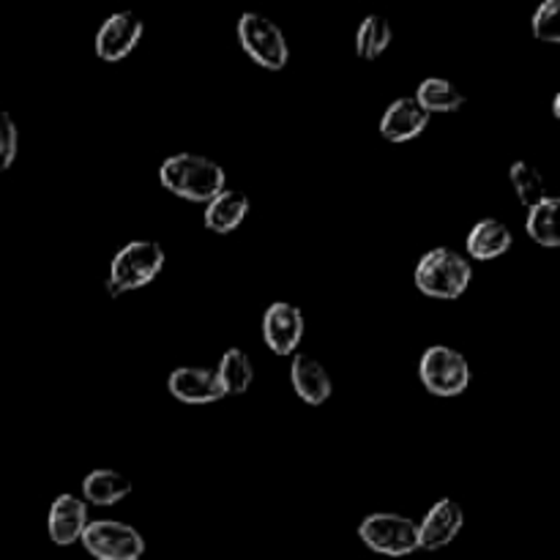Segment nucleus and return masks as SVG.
I'll return each instance as SVG.
<instances>
[{
  "label": "nucleus",
  "mask_w": 560,
  "mask_h": 560,
  "mask_svg": "<svg viewBox=\"0 0 560 560\" xmlns=\"http://www.w3.org/2000/svg\"><path fill=\"white\" fill-rule=\"evenodd\" d=\"M419 377L432 397H459L470 386L468 359L448 345H432L421 355Z\"/></svg>",
  "instance_id": "20e7f679"
},
{
  "label": "nucleus",
  "mask_w": 560,
  "mask_h": 560,
  "mask_svg": "<svg viewBox=\"0 0 560 560\" xmlns=\"http://www.w3.org/2000/svg\"><path fill=\"white\" fill-rule=\"evenodd\" d=\"M290 383H293V392L304 399L306 405L317 408V405L328 402L334 392L331 375L326 372V366L310 353H295L290 355Z\"/></svg>",
  "instance_id": "ddd939ff"
},
{
  "label": "nucleus",
  "mask_w": 560,
  "mask_h": 560,
  "mask_svg": "<svg viewBox=\"0 0 560 560\" xmlns=\"http://www.w3.org/2000/svg\"><path fill=\"white\" fill-rule=\"evenodd\" d=\"M463 525V506H459L457 501H452V498H441V501L424 514V520L416 523V528H419V550H443V547H448L457 539Z\"/></svg>",
  "instance_id": "9d476101"
},
{
  "label": "nucleus",
  "mask_w": 560,
  "mask_h": 560,
  "mask_svg": "<svg viewBox=\"0 0 560 560\" xmlns=\"http://www.w3.org/2000/svg\"><path fill=\"white\" fill-rule=\"evenodd\" d=\"M238 42L244 52L266 71H282L290 60L288 38L282 27L257 11H246L238 20Z\"/></svg>",
  "instance_id": "39448f33"
},
{
  "label": "nucleus",
  "mask_w": 560,
  "mask_h": 560,
  "mask_svg": "<svg viewBox=\"0 0 560 560\" xmlns=\"http://www.w3.org/2000/svg\"><path fill=\"white\" fill-rule=\"evenodd\" d=\"M80 541L96 560H140L145 556V539L140 530L118 520H93L82 530Z\"/></svg>",
  "instance_id": "0eeeda50"
},
{
  "label": "nucleus",
  "mask_w": 560,
  "mask_h": 560,
  "mask_svg": "<svg viewBox=\"0 0 560 560\" xmlns=\"http://www.w3.org/2000/svg\"><path fill=\"white\" fill-rule=\"evenodd\" d=\"M359 539L372 552L386 558H405L419 550V528L397 512H377L359 525Z\"/></svg>",
  "instance_id": "423d86ee"
},
{
  "label": "nucleus",
  "mask_w": 560,
  "mask_h": 560,
  "mask_svg": "<svg viewBox=\"0 0 560 560\" xmlns=\"http://www.w3.org/2000/svg\"><path fill=\"white\" fill-rule=\"evenodd\" d=\"M145 33V22L135 11H115L96 31V55L107 63L129 58Z\"/></svg>",
  "instance_id": "6e6552de"
},
{
  "label": "nucleus",
  "mask_w": 560,
  "mask_h": 560,
  "mask_svg": "<svg viewBox=\"0 0 560 560\" xmlns=\"http://www.w3.org/2000/svg\"><path fill=\"white\" fill-rule=\"evenodd\" d=\"M159 180L170 195L189 202H211L219 191L228 189L224 167L200 153H175L159 167Z\"/></svg>",
  "instance_id": "f257e3e1"
},
{
  "label": "nucleus",
  "mask_w": 560,
  "mask_h": 560,
  "mask_svg": "<svg viewBox=\"0 0 560 560\" xmlns=\"http://www.w3.org/2000/svg\"><path fill=\"white\" fill-rule=\"evenodd\" d=\"M552 115L560 118V93H556V98H552Z\"/></svg>",
  "instance_id": "393cba45"
},
{
  "label": "nucleus",
  "mask_w": 560,
  "mask_h": 560,
  "mask_svg": "<svg viewBox=\"0 0 560 560\" xmlns=\"http://www.w3.org/2000/svg\"><path fill=\"white\" fill-rule=\"evenodd\" d=\"M167 392L184 405H211L224 399V388L219 383L217 370L208 366H178L170 372Z\"/></svg>",
  "instance_id": "9b49d317"
},
{
  "label": "nucleus",
  "mask_w": 560,
  "mask_h": 560,
  "mask_svg": "<svg viewBox=\"0 0 560 560\" xmlns=\"http://www.w3.org/2000/svg\"><path fill=\"white\" fill-rule=\"evenodd\" d=\"M509 180H512L514 195H517V200L523 202L525 208L539 206L547 197L545 178H541V173L530 162H514L512 167H509Z\"/></svg>",
  "instance_id": "4be33fe9"
},
{
  "label": "nucleus",
  "mask_w": 560,
  "mask_h": 560,
  "mask_svg": "<svg viewBox=\"0 0 560 560\" xmlns=\"http://www.w3.org/2000/svg\"><path fill=\"white\" fill-rule=\"evenodd\" d=\"M249 213V197L238 189H224L206 202V228L217 235H228L244 224Z\"/></svg>",
  "instance_id": "2eb2a0df"
},
{
  "label": "nucleus",
  "mask_w": 560,
  "mask_h": 560,
  "mask_svg": "<svg viewBox=\"0 0 560 560\" xmlns=\"http://www.w3.org/2000/svg\"><path fill=\"white\" fill-rule=\"evenodd\" d=\"M416 104L424 109L427 115L432 113H459L465 107V93L459 91L454 82L443 80V77H430L416 88Z\"/></svg>",
  "instance_id": "a211bd4d"
},
{
  "label": "nucleus",
  "mask_w": 560,
  "mask_h": 560,
  "mask_svg": "<svg viewBox=\"0 0 560 560\" xmlns=\"http://www.w3.org/2000/svg\"><path fill=\"white\" fill-rule=\"evenodd\" d=\"M514 244V235L501 219H481L468 233V255L474 260H495L503 257Z\"/></svg>",
  "instance_id": "dca6fc26"
},
{
  "label": "nucleus",
  "mask_w": 560,
  "mask_h": 560,
  "mask_svg": "<svg viewBox=\"0 0 560 560\" xmlns=\"http://www.w3.org/2000/svg\"><path fill=\"white\" fill-rule=\"evenodd\" d=\"M131 495V481L113 468H96L82 479V501L93 506H115Z\"/></svg>",
  "instance_id": "f3484780"
},
{
  "label": "nucleus",
  "mask_w": 560,
  "mask_h": 560,
  "mask_svg": "<svg viewBox=\"0 0 560 560\" xmlns=\"http://www.w3.org/2000/svg\"><path fill=\"white\" fill-rule=\"evenodd\" d=\"M164 249L159 241H131L124 249L115 252L109 262L107 293L124 295L131 290H142L162 273Z\"/></svg>",
  "instance_id": "7ed1b4c3"
},
{
  "label": "nucleus",
  "mask_w": 560,
  "mask_h": 560,
  "mask_svg": "<svg viewBox=\"0 0 560 560\" xmlns=\"http://www.w3.org/2000/svg\"><path fill=\"white\" fill-rule=\"evenodd\" d=\"M392 22L386 20L383 14H370L361 20L359 31H355V55L364 60H375L381 58L383 52L392 44Z\"/></svg>",
  "instance_id": "aec40b11"
},
{
  "label": "nucleus",
  "mask_w": 560,
  "mask_h": 560,
  "mask_svg": "<svg viewBox=\"0 0 560 560\" xmlns=\"http://www.w3.org/2000/svg\"><path fill=\"white\" fill-rule=\"evenodd\" d=\"M88 503L82 498L63 492L52 501L47 517V534L58 547H69L82 539V530L88 528Z\"/></svg>",
  "instance_id": "f8f14e48"
},
{
  "label": "nucleus",
  "mask_w": 560,
  "mask_h": 560,
  "mask_svg": "<svg viewBox=\"0 0 560 560\" xmlns=\"http://www.w3.org/2000/svg\"><path fill=\"white\" fill-rule=\"evenodd\" d=\"M530 31H534V36L545 44L560 42V3L558 0H545V3L534 11Z\"/></svg>",
  "instance_id": "5701e85b"
},
{
  "label": "nucleus",
  "mask_w": 560,
  "mask_h": 560,
  "mask_svg": "<svg viewBox=\"0 0 560 560\" xmlns=\"http://www.w3.org/2000/svg\"><path fill=\"white\" fill-rule=\"evenodd\" d=\"M558 208L560 202L556 197H545L539 206L528 208V219H525V230L530 238L547 249H558L560 233H558Z\"/></svg>",
  "instance_id": "412c9836"
},
{
  "label": "nucleus",
  "mask_w": 560,
  "mask_h": 560,
  "mask_svg": "<svg viewBox=\"0 0 560 560\" xmlns=\"http://www.w3.org/2000/svg\"><path fill=\"white\" fill-rule=\"evenodd\" d=\"M430 126V115L416 104L413 96L394 98L381 118V135L388 142H408L421 137V131Z\"/></svg>",
  "instance_id": "4468645a"
},
{
  "label": "nucleus",
  "mask_w": 560,
  "mask_h": 560,
  "mask_svg": "<svg viewBox=\"0 0 560 560\" xmlns=\"http://www.w3.org/2000/svg\"><path fill=\"white\" fill-rule=\"evenodd\" d=\"M219 383L224 388V397H241V394L249 392V386L255 383V364L246 355V350L230 348L224 350L222 361H219Z\"/></svg>",
  "instance_id": "6ab92c4d"
},
{
  "label": "nucleus",
  "mask_w": 560,
  "mask_h": 560,
  "mask_svg": "<svg viewBox=\"0 0 560 560\" xmlns=\"http://www.w3.org/2000/svg\"><path fill=\"white\" fill-rule=\"evenodd\" d=\"M16 148H20V131H16L14 118L0 109V173L14 164Z\"/></svg>",
  "instance_id": "b1692460"
},
{
  "label": "nucleus",
  "mask_w": 560,
  "mask_h": 560,
  "mask_svg": "<svg viewBox=\"0 0 560 560\" xmlns=\"http://www.w3.org/2000/svg\"><path fill=\"white\" fill-rule=\"evenodd\" d=\"M304 312L288 301H273L262 315V339L277 355H295L304 339Z\"/></svg>",
  "instance_id": "1a4fd4ad"
},
{
  "label": "nucleus",
  "mask_w": 560,
  "mask_h": 560,
  "mask_svg": "<svg viewBox=\"0 0 560 560\" xmlns=\"http://www.w3.org/2000/svg\"><path fill=\"white\" fill-rule=\"evenodd\" d=\"M416 288L438 301H454L468 290L474 279V266L465 255L448 246H438L421 255L416 266Z\"/></svg>",
  "instance_id": "f03ea898"
}]
</instances>
